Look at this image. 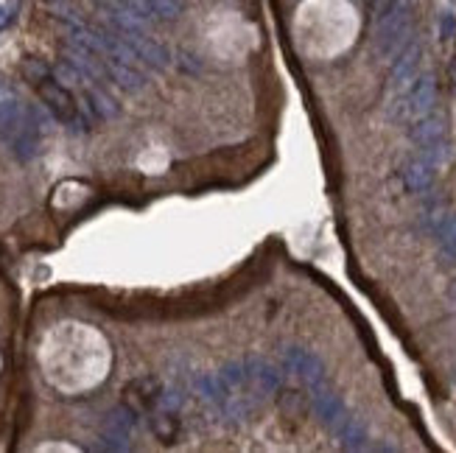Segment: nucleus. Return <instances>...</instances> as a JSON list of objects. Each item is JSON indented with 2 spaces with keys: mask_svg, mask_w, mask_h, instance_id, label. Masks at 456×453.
<instances>
[{
  "mask_svg": "<svg viewBox=\"0 0 456 453\" xmlns=\"http://www.w3.org/2000/svg\"><path fill=\"white\" fill-rule=\"evenodd\" d=\"M37 84V93H40V98L48 104V110L54 113L59 123H64V126H70V129H76L79 123H81V117H79V107H76V98L62 87L57 81H51V79H40V81H34Z\"/></svg>",
  "mask_w": 456,
  "mask_h": 453,
  "instance_id": "f257e3e1",
  "label": "nucleus"
},
{
  "mask_svg": "<svg viewBox=\"0 0 456 453\" xmlns=\"http://www.w3.org/2000/svg\"><path fill=\"white\" fill-rule=\"evenodd\" d=\"M132 425H135V411H132L129 406L115 408L113 414L107 417V423H104V440H107V448L123 451V448H126V440H129Z\"/></svg>",
  "mask_w": 456,
  "mask_h": 453,
  "instance_id": "f03ea898",
  "label": "nucleus"
},
{
  "mask_svg": "<svg viewBox=\"0 0 456 453\" xmlns=\"http://www.w3.org/2000/svg\"><path fill=\"white\" fill-rule=\"evenodd\" d=\"M126 400H129L132 406H137V408H152L154 403L163 400V384H160L157 378H152V375L137 378V381L129 384Z\"/></svg>",
  "mask_w": 456,
  "mask_h": 453,
  "instance_id": "7ed1b4c3",
  "label": "nucleus"
},
{
  "mask_svg": "<svg viewBox=\"0 0 456 453\" xmlns=\"http://www.w3.org/2000/svg\"><path fill=\"white\" fill-rule=\"evenodd\" d=\"M434 81H431V76H426V79H420L414 87H411V93H409V98H406V113L411 115V117H417V120H423L426 115L431 113V107H434Z\"/></svg>",
  "mask_w": 456,
  "mask_h": 453,
  "instance_id": "20e7f679",
  "label": "nucleus"
},
{
  "mask_svg": "<svg viewBox=\"0 0 456 453\" xmlns=\"http://www.w3.org/2000/svg\"><path fill=\"white\" fill-rule=\"evenodd\" d=\"M152 428H154L157 440H163V442H173L179 437V420H176V414H173L171 408H166L163 414H154L152 417Z\"/></svg>",
  "mask_w": 456,
  "mask_h": 453,
  "instance_id": "39448f33",
  "label": "nucleus"
},
{
  "mask_svg": "<svg viewBox=\"0 0 456 453\" xmlns=\"http://www.w3.org/2000/svg\"><path fill=\"white\" fill-rule=\"evenodd\" d=\"M406 176H409V185H411V188H423V185L428 182L431 173H428V168H426L423 163H414L411 168L406 171Z\"/></svg>",
  "mask_w": 456,
  "mask_h": 453,
  "instance_id": "423d86ee",
  "label": "nucleus"
},
{
  "mask_svg": "<svg viewBox=\"0 0 456 453\" xmlns=\"http://www.w3.org/2000/svg\"><path fill=\"white\" fill-rule=\"evenodd\" d=\"M395 6H398V0H370V14H372V20H384Z\"/></svg>",
  "mask_w": 456,
  "mask_h": 453,
  "instance_id": "0eeeda50",
  "label": "nucleus"
}]
</instances>
